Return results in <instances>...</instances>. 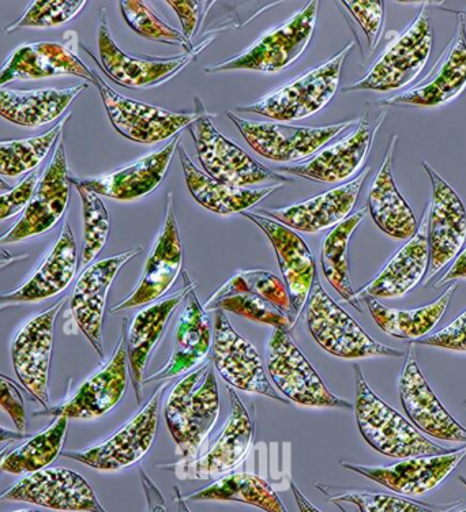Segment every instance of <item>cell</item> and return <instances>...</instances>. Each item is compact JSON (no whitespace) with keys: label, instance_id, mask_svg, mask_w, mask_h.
Instances as JSON below:
<instances>
[{"label":"cell","instance_id":"91938a15","mask_svg":"<svg viewBox=\"0 0 466 512\" xmlns=\"http://www.w3.org/2000/svg\"><path fill=\"white\" fill-rule=\"evenodd\" d=\"M175 502L178 506V512H191L189 506H187L186 499L183 498L180 489L175 487Z\"/></svg>","mask_w":466,"mask_h":512},{"label":"cell","instance_id":"d4e9b609","mask_svg":"<svg viewBox=\"0 0 466 512\" xmlns=\"http://www.w3.org/2000/svg\"><path fill=\"white\" fill-rule=\"evenodd\" d=\"M400 395L405 413L419 431L447 442L466 443V429L447 412L432 391L417 364L413 346L409 348L402 368Z\"/></svg>","mask_w":466,"mask_h":512},{"label":"cell","instance_id":"681fc988","mask_svg":"<svg viewBox=\"0 0 466 512\" xmlns=\"http://www.w3.org/2000/svg\"><path fill=\"white\" fill-rule=\"evenodd\" d=\"M40 180V169H35L13 190L0 195V221L17 216L29 205Z\"/></svg>","mask_w":466,"mask_h":512},{"label":"cell","instance_id":"603a6c76","mask_svg":"<svg viewBox=\"0 0 466 512\" xmlns=\"http://www.w3.org/2000/svg\"><path fill=\"white\" fill-rule=\"evenodd\" d=\"M141 252L142 247H137L93 263L82 271L75 284L70 301L71 312L75 323L100 357H104L103 318L108 291L120 269Z\"/></svg>","mask_w":466,"mask_h":512},{"label":"cell","instance_id":"d6986e66","mask_svg":"<svg viewBox=\"0 0 466 512\" xmlns=\"http://www.w3.org/2000/svg\"><path fill=\"white\" fill-rule=\"evenodd\" d=\"M466 457V447L431 457H415L389 466H366L341 462L343 468L362 474L402 496L426 495L438 488Z\"/></svg>","mask_w":466,"mask_h":512},{"label":"cell","instance_id":"484cf974","mask_svg":"<svg viewBox=\"0 0 466 512\" xmlns=\"http://www.w3.org/2000/svg\"><path fill=\"white\" fill-rule=\"evenodd\" d=\"M129 382V356L124 335L116 346L115 355L103 370L90 376L65 404L36 412V416H63L67 419H96L110 412L122 401Z\"/></svg>","mask_w":466,"mask_h":512},{"label":"cell","instance_id":"83f0119b","mask_svg":"<svg viewBox=\"0 0 466 512\" xmlns=\"http://www.w3.org/2000/svg\"><path fill=\"white\" fill-rule=\"evenodd\" d=\"M368 175H370V169L367 168L351 182L323 192L306 202L296 203L283 209L265 210L259 214L273 218L293 231L315 233L334 228L352 212Z\"/></svg>","mask_w":466,"mask_h":512},{"label":"cell","instance_id":"e575fe53","mask_svg":"<svg viewBox=\"0 0 466 512\" xmlns=\"http://www.w3.org/2000/svg\"><path fill=\"white\" fill-rule=\"evenodd\" d=\"M179 154L184 178H186L191 195L199 205L204 206L209 212L221 214V216L243 213L281 188V184L263 188L227 186V184L220 183L219 180L210 178L206 173L199 171L180 143Z\"/></svg>","mask_w":466,"mask_h":512},{"label":"cell","instance_id":"d590c367","mask_svg":"<svg viewBox=\"0 0 466 512\" xmlns=\"http://www.w3.org/2000/svg\"><path fill=\"white\" fill-rule=\"evenodd\" d=\"M85 89L88 84L30 92L0 89V116L18 126L41 127L58 119Z\"/></svg>","mask_w":466,"mask_h":512},{"label":"cell","instance_id":"f1b7e54d","mask_svg":"<svg viewBox=\"0 0 466 512\" xmlns=\"http://www.w3.org/2000/svg\"><path fill=\"white\" fill-rule=\"evenodd\" d=\"M75 75L95 84L93 71L69 45L40 41L15 48L0 67V88L15 81Z\"/></svg>","mask_w":466,"mask_h":512},{"label":"cell","instance_id":"cb8c5ba5","mask_svg":"<svg viewBox=\"0 0 466 512\" xmlns=\"http://www.w3.org/2000/svg\"><path fill=\"white\" fill-rule=\"evenodd\" d=\"M242 214L257 224L273 244L278 265H280L285 286H287L293 314L299 318L303 308L306 307L315 277L318 276L313 252L304 242L303 237L299 236V233L285 227L273 218L250 212V210H246Z\"/></svg>","mask_w":466,"mask_h":512},{"label":"cell","instance_id":"816d5d0a","mask_svg":"<svg viewBox=\"0 0 466 512\" xmlns=\"http://www.w3.org/2000/svg\"><path fill=\"white\" fill-rule=\"evenodd\" d=\"M0 408L13 420L18 432L26 429L25 401L21 390L9 376L0 374Z\"/></svg>","mask_w":466,"mask_h":512},{"label":"cell","instance_id":"8fae6325","mask_svg":"<svg viewBox=\"0 0 466 512\" xmlns=\"http://www.w3.org/2000/svg\"><path fill=\"white\" fill-rule=\"evenodd\" d=\"M93 75L112 126L130 141L146 145L163 142L176 137L183 128L190 127L198 118L197 112L179 114L129 99L115 92L96 71H93Z\"/></svg>","mask_w":466,"mask_h":512},{"label":"cell","instance_id":"4fadbf2b","mask_svg":"<svg viewBox=\"0 0 466 512\" xmlns=\"http://www.w3.org/2000/svg\"><path fill=\"white\" fill-rule=\"evenodd\" d=\"M423 168L432 183V201L428 206V247L430 263L424 284L461 254L466 242V209L460 195L427 161Z\"/></svg>","mask_w":466,"mask_h":512},{"label":"cell","instance_id":"bcb514c9","mask_svg":"<svg viewBox=\"0 0 466 512\" xmlns=\"http://www.w3.org/2000/svg\"><path fill=\"white\" fill-rule=\"evenodd\" d=\"M81 195L84 207V248H82L81 265L92 263L103 250L110 235V214L107 207L95 192L75 187Z\"/></svg>","mask_w":466,"mask_h":512},{"label":"cell","instance_id":"11a10c76","mask_svg":"<svg viewBox=\"0 0 466 512\" xmlns=\"http://www.w3.org/2000/svg\"><path fill=\"white\" fill-rule=\"evenodd\" d=\"M460 278H466V248L461 251V254L457 256L456 262L450 267L445 276L441 278L435 285V288L439 289L445 284H449L454 280H460Z\"/></svg>","mask_w":466,"mask_h":512},{"label":"cell","instance_id":"f907efd6","mask_svg":"<svg viewBox=\"0 0 466 512\" xmlns=\"http://www.w3.org/2000/svg\"><path fill=\"white\" fill-rule=\"evenodd\" d=\"M416 344L437 346V348L466 352V311L462 312L456 320H453L445 329L438 333L428 335Z\"/></svg>","mask_w":466,"mask_h":512},{"label":"cell","instance_id":"8d00e7d4","mask_svg":"<svg viewBox=\"0 0 466 512\" xmlns=\"http://www.w3.org/2000/svg\"><path fill=\"white\" fill-rule=\"evenodd\" d=\"M456 291L457 285H452L434 303L415 308V310H394V308L383 306L378 299L371 296H363L362 299L366 301L372 318L387 335L398 340L416 342L426 337L441 322Z\"/></svg>","mask_w":466,"mask_h":512},{"label":"cell","instance_id":"7c38bea8","mask_svg":"<svg viewBox=\"0 0 466 512\" xmlns=\"http://www.w3.org/2000/svg\"><path fill=\"white\" fill-rule=\"evenodd\" d=\"M21 502L65 512H107L81 474L47 468L28 474L0 493V503Z\"/></svg>","mask_w":466,"mask_h":512},{"label":"cell","instance_id":"30bf717a","mask_svg":"<svg viewBox=\"0 0 466 512\" xmlns=\"http://www.w3.org/2000/svg\"><path fill=\"white\" fill-rule=\"evenodd\" d=\"M167 384H161L141 412L111 438L82 451H63V457L84 463L89 468L116 472L129 468L148 454L156 438L160 420V402Z\"/></svg>","mask_w":466,"mask_h":512},{"label":"cell","instance_id":"ac0fdd59","mask_svg":"<svg viewBox=\"0 0 466 512\" xmlns=\"http://www.w3.org/2000/svg\"><path fill=\"white\" fill-rule=\"evenodd\" d=\"M183 263V247L180 240L178 221L175 216L174 197L171 192L167 194L165 203V216L163 228L157 237L144 274L139 280L137 288L127 299L120 301L112 307L111 314H119L130 308L148 306L159 300L175 284L179 277Z\"/></svg>","mask_w":466,"mask_h":512},{"label":"cell","instance_id":"52a82bcc","mask_svg":"<svg viewBox=\"0 0 466 512\" xmlns=\"http://www.w3.org/2000/svg\"><path fill=\"white\" fill-rule=\"evenodd\" d=\"M319 2H310L283 25L266 33L242 54L206 69L208 74L251 70L261 73L283 71L304 54L313 39Z\"/></svg>","mask_w":466,"mask_h":512},{"label":"cell","instance_id":"b9f144b4","mask_svg":"<svg viewBox=\"0 0 466 512\" xmlns=\"http://www.w3.org/2000/svg\"><path fill=\"white\" fill-rule=\"evenodd\" d=\"M330 502L340 504H353L360 512H445L453 510L456 504L450 506H430L401 498V496L389 495V493L355 491V489H343L330 487L325 484H315Z\"/></svg>","mask_w":466,"mask_h":512},{"label":"cell","instance_id":"e7e4bbea","mask_svg":"<svg viewBox=\"0 0 466 512\" xmlns=\"http://www.w3.org/2000/svg\"><path fill=\"white\" fill-rule=\"evenodd\" d=\"M460 480L462 481V483H464V485L466 487V477L465 476H461Z\"/></svg>","mask_w":466,"mask_h":512},{"label":"cell","instance_id":"ba28073f","mask_svg":"<svg viewBox=\"0 0 466 512\" xmlns=\"http://www.w3.org/2000/svg\"><path fill=\"white\" fill-rule=\"evenodd\" d=\"M227 118L238 127L242 137L259 156L277 163L307 161L338 137L353 122L332 124L326 127H296L280 123L253 122L240 118L235 112H225Z\"/></svg>","mask_w":466,"mask_h":512},{"label":"cell","instance_id":"74e56055","mask_svg":"<svg viewBox=\"0 0 466 512\" xmlns=\"http://www.w3.org/2000/svg\"><path fill=\"white\" fill-rule=\"evenodd\" d=\"M184 499L191 502H238L266 512H288L269 483L250 473L228 474Z\"/></svg>","mask_w":466,"mask_h":512},{"label":"cell","instance_id":"ab89813d","mask_svg":"<svg viewBox=\"0 0 466 512\" xmlns=\"http://www.w3.org/2000/svg\"><path fill=\"white\" fill-rule=\"evenodd\" d=\"M67 417H56L50 427L30 438L21 447L7 453L2 463V472L28 476V474L47 469L59 454H62L65 444Z\"/></svg>","mask_w":466,"mask_h":512},{"label":"cell","instance_id":"94428289","mask_svg":"<svg viewBox=\"0 0 466 512\" xmlns=\"http://www.w3.org/2000/svg\"><path fill=\"white\" fill-rule=\"evenodd\" d=\"M7 453H9V446L3 448V450L0 451V472H2L3 459H5Z\"/></svg>","mask_w":466,"mask_h":512},{"label":"cell","instance_id":"db71d44e","mask_svg":"<svg viewBox=\"0 0 466 512\" xmlns=\"http://www.w3.org/2000/svg\"><path fill=\"white\" fill-rule=\"evenodd\" d=\"M142 484H144L146 496H148L149 512H167L163 495H161L156 485L144 472H141Z\"/></svg>","mask_w":466,"mask_h":512},{"label":"cell","instance_id":"44dd1931","mask_svg":"<svg viewBox=\"0 0 466 512\" xmlns=\"http://www.w3.org/2000/svg\"><path fill=\"white\" fill-rule=\"evenodd\" d=\"M228 393L231 398V414L219 440L204 457L168 466L180 480H209L223 476L224 473L238 468L247 457L253 446V423L238 395L229 387Z\"/></svg>","mask_w":466,"mask_h":512},{"label":"cell","instance_id":"003e7915","mask_svg":"<svg viewBox=\"0 0 466 512\" xmlns=\"http://www.w3.org/2000/svg\"><path fill=\"white\" fill-rule=\"evenodd\" d=\"M465 408H466V402H465Z\"/></svg>","mask_w":466,"mask_h":512},{"label":"cell","instance_id":"680465c9","mask_svg":"<svg viewBox=\"0 0 466 512\" xmlns=\"http://www.w3.org/2000/svg\"><path fill=\"white\" fill-rule=\"evenodd\" d=\"M26 255L24 256H13V258H10V256H7L6 259H0V270L6 269V267H9L11 265H14V263H17L18 261H22V259H25ZM7 306L5 304H0V311L5 310Z\"/></svg>","mask_w":466,"mask_h":512},{"label":"cell","instance_id":"277c9868","mask_svg":"<svg viewBox=\"0 0 466 512\" xmlns=\"http://www.w3.org/2000/svg\"><path fill=\"white\" fill-rule=\"evenodd\" d=\"M306 322L317 344L341 359L404 356L402 350L372 340L362 326L329 296L318 276L306 303Z\"/></svg>","mask_w":466,"mask_h":512},{"label":"cell","instance_id":"9f6ffc18","mask_svg":"<svg viewBox=\"0 0 466 512\" xmlns=\"http://www.w3.org/2000/svg\"><path fill=\"white\" fill-rule=\"evenodd\" d=\"M291 489L293 496H295L296 503H298L300 512H323L318 510V508L303 495L302 491L296 487L295 483H291Z\"/></svg>","mask_w":466,"mask_h":512},{"label":"cell","instance_id":"f5cc1de1","mask_svg":"<svg viewBox=\"0 0 466 512\" xmlns=\"http://www.w3.org/2000/svg\"><path fill=\"white\" fill-rule=\"evenodd\" d=\"M169 7L174 9L182 22L183 36L187 40H193L197 33L199 25V17H201L202 5L199 2H178V0H169Z\"/></svg>","mask_w":466,"mask_h":512},{"label":"cell","instance_id":"6125c7cd","mask_svg":"<svg viewBox=\"0 0 466 512\" xmlns=\"http://www.w3.org/2000/svg\"><path fill=\"white\" fill-rule=\"evenodd\" d=\"M9 184L5 182L2 178H0V190L6 191L9 190Z\"/></svg>","mask_w":466,"mask_h":512},{"label":"cell","instance_id":"1f68e13d","mask_svg":"<svg viewBox=\"0 0 466 512\" xmlns=\"http://www.w3.org/2000/svg\"><path fill=\"white\" fill-rule=\"evenodd\" d=\"M186 306L180 316L171 359L160 371L144 378V384L178 378L201 364L212 345V329L204 306L199 303L195 288L186 296Z\"/></svg>","mask_w":466,"mask_h":512},{"label":"cell","instance_id":"7a4b0ae2","mask_svg":"<svg viewBox=\"0 0 466 512\" xmlns=\"http://www.w3.org/2000/svg\"><path fill=\"white\" fill-rule=\"evenodd\" d=\"M216 374L206 363L184 376L165 402V420L184 461H193L219 419Z\"/></svg>","mask_w":466,"mask_h":512},{"label":"cell","instance_id":"d6a6232c","mask_svg":"<svg viewBox=\"0 0 466 512\" xmlns=\"http://www.w3.org/2000/svg\"><path fill=\"white\" fill-rule=\"evenodd\" d=\"M184 288L176 292L175 295L152 304V306L139 311L129 329L127 335V356H129V367L131 374V382L135 387L138 404L142 402V387H144V372L146 364H148L150 353L163 337L165 326L172 314L186 296L189 295L191 289L195 288L194 282L189 280L187 274H184Z\"/></svg>","mask_w":466,"mask_h":512},{"label":"cell","instance_id":"8992f818","mask_svg":"<svg viewBox=\"0 0 466 512\" xmlns=\"http://www.w3.org/2000/svg\"><path fill=\"white\" fill-rule=\"evenodd\" d=\"M434 33L428 5H424L415 21L387 47L381 58L359 81L345 86L344 93L389 92L411 85L427 66L430 60Z\"/></svg>","mask_w":466,"mask_h":512},{"label":"cell","instance_id":"4dcf8cb0","mask_svg":"<svg viewBox=\"0 0 466 512\" xmlns=\"http://www.w3.org/2000/svg\"><path fill=\"white\" fill-rule=\"evenodd\" d=\"M428 263H430V247H428L427 207L416 235L397 251L375 280L356 292L357 299L363 296H371L374 299H394V297L407 295L426 276Z\"/></svg>","mask_w":466,"mask_h":512},{"label":"cell","instance_id":"2e32d148","mask_svg":"<svg viewBox=\"0 0 466 512\" xmlns=\"http://www.w3.org/2000/svg\"><path fill=\"white\" fill-rule=\"evenodd\" d=\"M212 39L204 41L193 52L168 59H139L127 55L115 43L108 25L107 14L101 10L99 26V54L101 67L116 84L131 89H150L167 84L184 69L208 45Z\"/></svg>","mask_w":466,"mask_h":512},{"label":"cell","instance_id":"f35d334b","mask_svg":"<svg viewBox=\"0 0 466 512\" xmlns=\"http://www.w3.org/2000/svg\"><path fill=\"white\" fill-rule=\"evenodd\" d=\"M367 213L368 207H363L359 212L345 218L326 235L322 243V270L326 280L336 289L338 295L343 296V299L359 312H363V308L356 292L353 291L349 277L348 247L349 240Z\"/></svg>","mask_w":466,"mask_h":512},{"label":"cell","instance_id":"9c48e42d","mask_svg":"<svg viewBox=\"0 0 466 512\" xmlns=\"http://www.w3.org/2000/svg\"><path fill=\"white\" fill-rule=\"evenodd\" d=\"M268 372L280 393L295 404L314 408H353L351 402L330 393L287 331H273L268 345Z\"/></svg>","mask_w":466,"mask_h":512},{"label":"cell","instance_id":"e0dca14e","mask_svg":"<svg viewBox=\"0 0 466 512\" xmlns=\"http://www.w3.org/2000/svg\"><path fill=\"white\" fill-rule=\"evenodd\" d=\"M213 363L229 386L287 404L269 382L257 349L233 329L224 311H217L214 322Z\"/></svg>","mask_w":466,"mask_h":512},{"label":"cell","instance_id":"7402d4cb","mask_svg":"<svg viewBox=\"0 0 466 512\" xmlns=\"http://www.w3.org/2000/svg\"><path fill=\"white\" fill-rule=\"evenodd\" d=\"M386 114L379 116L378 124L371 130L370 111L364 109L356 130L341 141L322 149L310 160L292 167H281L277 172L300 176L319 183H340L355 175L366 163L375 134L381 127Z\"/></svg>","mask_w":466,"mask_h":512},{"label":"cell","instance_id":"7dc6e473","mask_svg":"<svg viewBox=\"0 0 466 512\" xmlns=\"http://www.w3.org/2000/svg\"><path fill=\"white\" fill-rule=\"evenodd\" d=\"M86 5H88L86 2H65V0L30 3L28 9L17 21L6 26L5 32L13 33L21 28H54L73 20Z\"/></svg>","mask_w":466,"mask_h":512},{"label":"cell","instance_id":"ffe728a7","mask_svg":"<svg viewBox=\"0 0 466 512\" xmlns=\"http://www.w3.org/2000/svg\"><path fill=\"white\" fill-rule=\"evenodd\" d=\"M466 88V29L464 17L458 20L456 35L439 56L427 77L407 92L396 94L379 105L389 107H441L449 104Z\"/></svg>","mask_w":466,"mask_h":512},{"label":"cell","instance_id":"836d02e7","mask_svg":"<svg viewBox=\"0 0 466 512\" xmlns=\"http://www.w3.org/2000/svg\"><path fill=\"white\" fill-rule=\"evenodd\" d=\"M397 139V135L390 139L381 168L372 183L368 194V212L386 235L394 239L409 240L416 235L419 222L394 182L393 157Z\"/></svg>","mask_w":466,"mask_h":512},{"label":"cell","instance_id":"5b68a950","mask_svg":"<svg viewBox=\"0 0 466 512\" xmlns=\"http://www.w3.org/2000/svg\"><path fill=\"white\" fill-rule=\"evenodd\" d=\"M197 120L190 124L191 137L206 175L231 187L246 188L255 184L288 183V176L280 175L258 163L250 154L229 141L214 126L201 100H195Z\"/></svg>","mask_w":466,"mask_h":512},{"label":"cell","instance_id":"5bb4252c","mask_svg":"<svg viewBox=\"0 0 466 512\" xmlns=\"http://www.w3.org/2000/svg\"><path fill=\"white\" fill-rule=\"evenodd\" d=\"M70 175L67 167L65 139L59 137L54 156L37 184L35 194L20 220L0 236V244L22 242L47 233L65 216L70 199Z\"/></svg>","mask_w":466,"mask_h":512},{"label":"cell","instance_id":"6f0895ef","mask_svg":"<svg viewBox=\"0 0 466 512\" xmlns=\"http://www.w3.org/2000/svg\"><path fill=\"white\" fill-rule=\"evenodd\" d=\"M24 438H26L24 432H14L0 427V443L15 442V440H22Z\"/></svg>","mask_w":466,"mask_h":512},{"label":"cell","instance_id":"f546056e","mask_svg":"<svg viewBox=\"0 0 466 512\" xmlns=\"http://www.w3.org/2000/svg\"><path fill=\"white\" fill-rule=\"evenodd\" d=\"M77 244L69 222L47 256L32 274L15 291L0 295V304L36 303L65 291L77 273Z\"/></svg>","mask_w":466,"mask_h":512},{"label":"cell","instance_id":"7bdbcfd3","mask_svg":"<svg viewBox=\"0 0 466 512\" xmlns=\"http://www.w3.org/2000/svg\"><path fill=\"white\" fill-rule=\"evenodd\" d=\"M204 308L205 311H229L232 314L243 316V318L270 325L273 329L287 331V333L293 329L296 323V320L283 314L268 300L251 292H235L231 295L217 297V299L209 297Z\"/></svg>","mask_w":466,"mask_h":512},{"label":"cell","instance_id":"3957f363","mask_svg":"<svg viewBox=\"0 0 466 512\" xmlns=\"http://www.w3.org/2000/svg\"><path fill=\"white\" fill-rule=\"evenodd\" d=\"M353 41L334 55L332 59L319 64L314 70L293 79L266 94L257 103L240 105L238 111L258 114L277 122H296L310 118L332 101L340 85L341 70L345 59L352 51Z\"/></svg>","mask_w":466,"mask_h":512},{"label":"cell","instance_id":"9a60e30c","mask_svg":"<svg viewBox=\"0 0 466 512\" xmlns=\"http://www.w3.org/2000/svg\"><path fill=\"white\" fill-rule=\"evenodd\" d=\"M66 299L56 301L47 311L30 318L15 334L11 345L13 367L18 380L39 404L50 408L48 372H50L56 318Z\"/></svg>","mask_w":466,"mask_h":512},{"label":"cell","instance_id":"6da1fadb","mask_svg":"<svg viewBox=\"0 0 466 512\" xmlns=\"http://www.w3.org/2000/svg\"><path fill=\"white\" fill-rule=\"evenodd\" d=\"M355 375L357 427L375 451L394 459L431 457L452 451L424 438L411 421L379 398L368 386L360 365H355Z\"/></svg>","mask_w":466,"mask_h":512},{"label":"cell","instance_id":"60d3db41","mask_svg":"<svg viewBox=\"0 0 466 512\" xmlns=\"http://www.w3.org/2000/svg\"><path fill=\"white\" fill-rule=\"evenodd\" d=\"M70 118L71 114L67 115L41 137L0 142V175L18 176L39 168Z\"/></svg>","mask_w":466,"mask_h":512},{"label":"cell","instance_id":"4316f807","mask_svg":"<svg viewBox=\"0 0 466 512\" xmlns=\"http://www.w3.org/2000/svg\"><path fill=\"white\" fill-rule=\"evenodd\" d=\"M180 138L182 135L178 134L159 152L139 158L127 167L105 173L97 178L78 179L70 176L71 186L82 187L97 195L118 199V201H134V199L145 197L163 183L178 149Z\"/></svg>","mask_w":466,"mask_h":512},{"label":"cell","instance_id":"03108f58","mask_svg":"<svg viewBox=\"0 0 466 512\" xmlns=\"http://www.w3.org/2000/svg\"><path fill=\"white\" fill-rule=\"evenodd\" d=\"M454 512H466V508H465V510L454 511Z\"/></svg>","mask_w":466,"mask_h":512},{"label":"cell","instance_id":"be15d7a7","mask_svg":"<svg viewBox=\"0 0 466 512\" xmlns=\"http://www.w3.org/2000/svg\"><path fill=\"white\" fill-rule=\"evenodd\" d=\"M13 512H41V511H37V510H17V511H13Z\"/></svg>","mask_w":466,"mask_h":512},{"label":"cell","instance_id":"f6af8a7d","mask_svg":"<svg viewBox=\"0 0 466 512\" xmlns=\"http://www.w3.org/2000/svg\"><path fill=\"white\" fill-rule=\"evenodd\" d=\"M120 11L127 25L144 39L159 43L180 45L186 54L194 51V45L178 29L165 24L148 5L142 2H120Z\"/></svg>","mask_w":466,"mask_h":512},{"label":"cell","instance_id":"c3c4849f","mask_svg":"<svg viewBox=\"0 0 466 512\" xmlns=\"http://www.w3.org/2000/svg\"><path fill=\"white\" fill-rule=\"evenodd\" d=\"M343 6L363 29L370 51L377 50L379 41H381L383 21H385V3L343 2Z\"/></svg>","mask_w":466,"mask_h":512},{"label":"cell","instance_id":"ee69618b","mask_svg":"<svg viewBox=\"0 0 466 512\" xmlns=\"http://www.w3.org/2000/svg\"><path fill=\"white\" fill-rule=\"evenodd\" d=\"M240 291L255 293L268 300L289 318L298 320L292 311L287 286L273 273L263 270H240L210 297L217 299Z\"/></svg>","mask_w":466,"mask_h":512}]
</instances>
